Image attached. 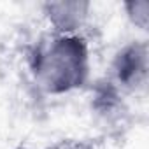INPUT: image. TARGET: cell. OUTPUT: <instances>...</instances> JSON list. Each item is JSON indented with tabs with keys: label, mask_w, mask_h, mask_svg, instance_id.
<instances>
[{
	"label": "cell",
	"mask_w": 149,
	"mask_h": 149,
	"mask_svg": "<svg viewBox=\"0 0 149 149\" xmlns=\"http://www.w3.org/2000/svg\"><path fill=\"white\" fill-rule=\"evenodd\" d=\"M14 149H30V147H25V146H18V147H14Z\"/></svg>",
	"instance_id": "obj_7"
},
{
	"label": "cell",
	"mask_w": 149,
	"mask_h": 149,
	"mask_svg": "<svg viewBox=\"0 0 149 149\" xmlns=\"http://www.w3.org/2000/svg\"><path fill=\"white\" fill-rule=\"evenodd\" d=\"M46 149H102V139H60Z\"/></svg>",
	"instance_id": "obj_6"
},
{
	"label": "cell",
	"mask_w": 149,
	"mask_h": 149,
	"mask_svg": "<svg viewBox=\"0 0 149 149\" xmlns=\"http://www.w3.org/2000/svg\"><path fill=\"white\" fill-rule=\"evenodd\" d=\"M35 86L51 97L68 95L90 81V44L84 35H47L28 54Z\"/></svg>",
	"instance_id": "obj_1"
},
{
	"label": "cell",
	"mask_w": 149,
	"mask_h": 149,
	"mask_svg": "<svg viewBox=\"0 0 149 149\" xmlns=\"http://www.w3.org/2000/svg\"><path fill=\"white\" fill-rule=\"evenodd\" d=\"M42 16L54 35H83L91 18V2L86 0H56L40 6Z\"/></svg>",
	"instance_id": "obj_4"
},
{
	"label": "cell",
	"mask_w": 149,
	"mask_h": 149,
	"mask_svg": "<svg viewBox=\"0 0 149 149\" xmlns=\"http://www.w3.org/2000/svg\"><path fill=\"white\" fill-rule=\"evenodd\" d=\"M123 11L125 16L128 19V23L140 30V32H147L149 26V0H128L123 4Z\"/></svg>",
	"instance_id": "obj_5"
},
{
	"label": "cell",
	"mask_w": 149,
	"mask_h": 149,
	"mask_svg": "<svg viewBox=\"0 0 149 149\" xmlns=\"http://www.w3.org/2000/svg\"><path fill=\"white\" fill-rule=\"evenodd\" d=\"M123 95H140L149 81V47L146 40H130L112 56L105 76Z\"/></svg>",
	"instance_id": "obj_2"
},
{
	"label": "cell",
	"mask_w": 149,
	"mask_h": 149,
	"mask_svg": "<svg viewBox=\"0 0 149 149\" xmlns=\"http://www.w3.org/2000/svg\"><path fill=\"white\" fill-rule=\"evenodd\" d=\"M126 98L128 97L123 95L107 77L98 79L91 86L90 111L105 135H121L130 128L132 111Z\"/></svg>",
	"instance_id": "obj_3"
}]
</instances>
